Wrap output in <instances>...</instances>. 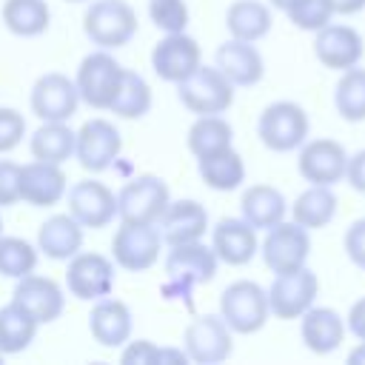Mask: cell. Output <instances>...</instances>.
<instances>
[{
    "instance_id": "6da1fadb",
    "label": "cell",
    "mask_w": 365,
    "mask_h": 365,
    "mask_svg": "<svg viewBox=\"0 0 365 365\" xmlns=\"http://www.w3.org/2000/svg\"><path fill=\"white\" fill-rule=\"evenodd\" d=\"M165 268V282H163V297L165 299H177V297H188V291L194 285H205L217 277L220 259L214 254L211 245H205L202 240L197 242H180V245H168V254L163 259Z\"/></svg>"
},
{
    "instance_id": "7a4b0ae2",
    "label": "cell",
    "mask_w": 365,
    "mask_h": 365,
    "mask_svg": "<svg viewBox=\"0 0 365 365\" xmlns=\"http://www.w3.org/2000/svg\"><path fill=\"white\" fill-rule=\"evenodd\" d=\"M311 134L308 111L294 100H274L257 117V137L274 154L297 151Z\"/></svg>"
},
{
    "instance_id": "3957f363",
    "label": "cell",
    "mask_w": 365,
    "mask_h": 365,
    "mask_svg": "<svg viewBox=\"0 0 365 365\" xmlns=\"http://www.w3.org/2000/svg\"><path fill=\"white\" fill-rule=\"evenodd\" d=\"M137 11L128 0H88L83 14V31L97 48H123L137 34Z\"/></svg>"
},
{
    "instance_id": "277c9868",
    "label": "cell",
    "mask_w": 365,
    "mask_h": 365,
    "mask_svg": "<svg viewBox=\"0 0 365 365\" xmlns=\"http://www.w3.org/2000/svg\"><path fill=\"white\" fill-rule=\"evenodd\" d=\"M220 317L228 322L234 334H257L265 328L271 308H268V291L254 279H234L220 294Z\"/></svg>"
},
{
    "instance_id": "5b68a950",
    "label": "cell",
    "mask_w": 365,
    "mask_h": 365,
    "mask_svg": "<svg viewBox=\"0 0 365 365\" xmlns=\"http://www.w3.org/2000/svg\"><path fill=\"white\" fill-rule=\"evenodd\" d=\"M177 97L191 114H225L234 106V83L217 66H197L177 83Z\"/></svg>"
},
{
    "instance_id": "8992f818",
    "label": "cell",
    "mask_w": 365,
    "mask_h": 365,
    "mask_svg": "<svg viewBox=\"0 0 365 365\" xmlns=\"http://www.w3.org/2000/svg\"><path fill=\"white\" fill-rule=\"evenodd\" d=\"M123 77V66L117 63V57L108 48H94L88 51L74 74V86L80 91V103H86L94 111H108L117 86Z\"/></svg>"
},
{
    "instance_id": "52a82bcc",
    "label": "cell",
    "mask_w": 365,
    "mask_h": 365,
    "mask_svg": "<svg viewBox=\"0 0 365 365\" xmlns=\"http://www.w3.org/2000/svg\"><path fill=\"white\" fill-rule=\"evenodd\" d=\"M163 234L154 222H120L111 237V259L123 271H148L157 265L163 251Z\"/></svg>"
},
{
    "instance_id": "ba28073f",
    "label": "cell",
    "mask_w": 365,
    "mask_h": 365,
    "mask_svg": "<svg viewBox=\"0 0 365 365\" xmlns=\"http://www.w3.org/2000/svg\"><path fill=\"white\" fill-rule=\"evenodd\" d=\"M171 202L168 182L157 174H137L117 191V220L120 222H160L165 205Z\"/></svg>"
},
{
    "instance_id": "9c48e42d",
    "label": "cell",
    "mask_w": 365,
    "mask_h": 365,
    "mask_svg": "<svg viewBox=\"0 0 365 365\" xmlns=\"http://www.w3.org/2000/svg\"><path fill=\"white\" fill-rule=\"evenodd\" d=\"M66 291L74 299L83 302H97L114 291L117 282V265L111 257L97 254V251H77L74 257L66 259Z\"/></svg>"
},
{
    "instance_id": "30bf717a",
    "label": "cell",
    "mask_w": 365,
    "mask_h": 365,
    "mask_svg": "<svg viewBox=\"0 0 365 365\" xmlns=\"http://www.w3.org/2000/svg\"><path fill=\"white\" fill-rule=\"evenodd\" d=\"M182 351H185L188 362H197V365L225 362L234 351V331L220 317V311L200 314L182 331Z\"/></svg>"
},
{
    "instance_id": "8fae6325",
    "label": "cell",
    "mask_w": 365,
    "mask_h": 365,
    "mask_svg": "<svg viewBox=\"0 0 365 365\" xmlns=\"http://www.w3.org/2000/svg\"><path fill=\"white\" fill-rule=\"evenodd\" d=\"M262 262L271 274H285V271H297L302 265H308V254H311V231L302 228L294 220H282L277 225H271L262 237L259 245Z\"/></svg>"
},
{
    "instance_id": "7c38bea8",
    "label": "cell",
    "mask_w": 365,
    "mask_h": 365,
    "mask_svg": "<svg viewBox=\"0 0 365 365\" xmlns=\"http://www.w3.org/2000/svg\"><path fill=\"white\" fill-rule=\"evenodd\" d=\"M265 291H268L271 317H277V319H299L319 297V277L308 265H302L297 271L274 274V282Z\"/></svg>"
},
{
    "instance_id": "4fadbf2b",
    "label": "cell",
    "mask_w": 365,
    "mask_h": 365,
    "mask_svg": "<svg viewBox=\"0 0 365 365\" xmlns=\"http://www.w3.org/2000/svg\"><path fill=\"white\" fill-rule=\"evenodd\" d=\"M29 106L40 123H68L77 114L80 91L68 74L46 71L34 80L31 94H29Z\"/></svg>"
},
{
    "instance_id": "5bb4252c",
    "label": "cell",
    "mask_w": 365,
    "mask_h": 365,
    "mask_svg": "<svg viewBox=\"0 0 365 365\" xmlns=\"http://www.w3.org/2000/svg\"><path fill=\"white\" fill-rule=\"evenodd\" d=\"M348 151L331 137L305 140L297 148V171L308 185H336L345 180Z\"/></svg>"
},
{
    "instance_id": "9a60e30c",
    "label": "cell",
    "mask_w": 365,
    "mask_h": 365,
    "mask_svg": "<svg viewBox=\"0 0 365 365\" xmlns=\"http://www.w3.org/2000/svg\"><path fill=\"white\" fill-rule=\"evenodd\" d=\"M120 151H123V137L111 120L91 117L77 128L74 157L86 171L103 174L106 168H111V163L120 157Z\"/></svg>"
},
{
    "instance_id": "2e32d148",
    "label": "cell",
    "mask_w": 365,
    "mask_h": 365,
    "mask_svg": "<svg viewBox=\"0 0 365 365\" xmlns=\"http://www.w3.org/2000/svg\"><path fill=\"white\" fill-rule=\"evenodd\" d=\"M68 214L83 225V228H106L117 217V194L100 182V180H77L66 191Z\"/></svg>"
},
{
    "instance_id": "e0dca14e",
    "label": "cell",
    "mask_w": 365,
    "mask_h": 365,
    "mask_svg": "<svg viewBox=\"0 0 365 365\" xmlns=\"http://www.w3.org/2000/svg\"><path fill=\"white\" fill-rule=\"evenodd\" d=\"M362 54H365V40L348 23L331 20L328 26L314 31V57L331 71H345L359 66Z\"/></svg>"
},
{
    "instance_id": "ac0fdd59",
    "label": "cell",
    "mask_w": 365,
    "mask_h": 365,
    "mask_svg": "<svg viewBox=\"0 0 365 365\" xmlns=\"http://www.w3.org/2000/svg\"><path fill=\"white\" fill-rule=\"evenodd\" d=\"M200 63H202L200 43L194 37H188L185 31L165 34L151 48V68H154V74L160 80H165V83H174V86L182 77H188Z\"/></svg>"
},
{
    "instance_id": "d6986e66",
    "label": "cell",
    "mask_w": 365,
    "mask_h": 365,
    "mask_svg": "<svg viewBox=\"0 0 365 365\" xmlns=\"http://www.w3.org/2000/svg\"><path fill=\"white\" fill-rule=\"evenodd\" d=\"M11 299L26 308L40 325H48L54 319H60L63 308H66V291L57 279L51 277H43V274H26L17 279L14 291H11Z\"/></svg>"
},
{
    "instance_id": "ffe728a7",
    "label": "cell",
    "mask_w": 365,
    "mask_h": 365,
    "mask_svg": "<svg viewBox=\"0 0 365 365\" xmlns=\"http://www.w3.org/2000/svg\"><path fill=\"white\" fill-rule=\"evenodd\" d=\"M68 191V177L63 165L57 163H43L34 160L20 165V200L34 205V208H51L60 200H66Z\"/></svg>"
},
{
    "instance_id": "44dd1931",
    "label": "cell",
    "mask_w": 365,
    "mask_h": 365,
    "mask_svg": "<svg viewBox=\"0 0 365 365\" xmlns=\"http://www.w3.org/2000/svg\"><path fill=\"white\" fill-rule=\"evenodd\" d=\"M211 248H214L217 259L231 268L248 265L259 251L257 228L251 222H245L242 217H222L211 228Z\"/></svg>"
},
{
    "instance_id": "7402d4cb",
    "label": "cell",
    "mask_w": 365,
    "mask_h": 365,
    "mask_svg": "<svg viewBox=\"0 0 365 365\" xmlns=\"http://www.w3.org/2000/svg\"><path fill=\"white\" fill-rule=\"evenodd\" d=\"M214 66L234 83V88H251L265 74V60H262L259 48L254 43L237 40V37H228L225 43L217 46Z\"/></svg>"
},
{
    "instance_id": "603a6c76",
    "label": "cell",
    "mask_w": 365,
    "mask_h": 365,
    "mask_svg": "<svg viewBox=\"0 0 365 365\" xmlns=\"http://www.w3.org/2000/svg\"><path fill=\"white\" fill-rule=\"evenodd\" d=\"M131 328H134V317L123 299H114L108 294V297L91 302L88 331L100 348H123L131 339Z\"/></svg>"
},
{
    "instance_id": "cb8c5ba5",
    "label": "cell",
    "mask_w": 365,
    "mask_h": 365,
    "mask_svg": "<svg viewBox=\"0 0 365 365\" xmlns=\"http://www.w3.org/2000/svg\"><path fill=\"white\" fill-rule=\"evenodd\" d=\"M157 225H160L165 245L197 242L211 231L208 228V211L200 200H171Z\"/></svg>"
},
{
    "instance_id": "d4e9b609",
    "label": "cell",
    "mask_w": 365,
    "mask_h": 365,
    "mask_svg": "<svg viewBox=\"0 0 365 365\" xmlns=\"http://www.w3.org/2000/svg\"><path fill=\"white\" fill-rule=\"evenodd\" d=\"M345 317H339L334 308H325V305H311L302 317H299V336H302V345L317 354V356H325V354H334L342 342H345Z\"/></svg>"
},
{
    "instance_id": "484cf974",
    "label": "cell",
    "mask_w": 365,
    "mask_h": 365,
    "mask_svg": "<svg viewBox=\"0 0 365 365\" xmlns=\"http://www.w3.org/2000/svg\"><path fill=\"white\" fill-rule=\"evenodd\" d=\"M240 211H242V220L251 222L257 231H268L271 225L282 222L285 214H288V200L285 194L277 188V185H268V182H257V185H248L240 197Z\"/></svg>"
},
{
    "instance_id": "4316f807",
    "label": "cell",
    "mask_w": 365,
    "mask_h": 365,
    "mask_svg": "<svg viewBox=\"0 0 365 365\" xmlns=\"http://www.w3.org/2000/svg\"><path fill=\"white\" fill-rule=\"evenodd\" d=\"M83 248V225L71 214H51L37 228V251L48 259H68Z\"/></svg>"
},
{
    "instance_id": "83f0119b",
    "label": "cell",
    "mask_w": 365,
    "mask_h": 365,
    "mask_svg": "<svg viewBox=\"0 0 365 365\" xmlns=\"http://www.w3.org/2000/svg\"><path fill=\"white\" fill-rule=\"evenodd\" d=\"M288 208H291L294 222H299L308 231H317V228H325L334 222L339 197H336L334 185H308L305 191L297 194V200Z\"/></svg>"
},
{
    "instance_id": "f1b7e54d",
    "label": "cell",
    "mask_w": 365,
    "mask_h": 365,
    "mask_svg": "<svg viewBox=\"0 0 365 365\" xmlns=\"http://www.w3.org/2000/svg\"><path fill=\"white\" fill-rule=\"evenodd\" d=\"M271 26H274V14H271V6L262 0H234L225 9L228 37L259 43L271 31Z\"/></svg>"
},
{
    "instance_id": "f546056e",
    "label": "cell",
    "mask_w": 365,
    "mask_h": 365,
    "mask_svg": "<svg viewBox=\"0 0 365 365\" xmlns=\"http://www.w3.org/2000/svg\"><path fill=\"white\" fill-rule=\"evenodd\" d=\"M197 171H200V180L211 191H237L245 182V160L240 151H234V145H228L217 154L200 157Z\"/></svg>"
},
{
    "instance_id": "4dcf8cb0",
    "label": "cell",
    "mask_w": 365,
    "mask_h": 365,
    "mask_svg": "<svg viewBox=\"0 0 365 365\" xmlns=\"http://www.w3.org/2000/svg\"><path fill=\"white\" fill-rule=\"evenodd\" d=\"M0 20L14 37L29 40V37L46 34L51 23V9L46 0H3Z\"/></svg>"
},
{
    "instance_id": "1f68e13d",
    "label": "cell",
    "mask_w": 365,
    "mask_h": 365,
    "mask_svg": "<svg viewBox=\"0 0 365 365\" xmlns=\"http://www.w3.org/2000/svg\"><path fill=\"white\" fill-rule=\"evenodd\" d=\"M37 328H40V322L26 308H20L14 299H9L0 308V354L3 356L23 354L34 342Z\"/></svg>"
},
{
    "instance_id": "d6a6232c",
    "label": "cell",
    "mask_w": 365,
    "mask_h": 365,
    "mask_svg": "<svg viewBox=\"0 0 365 365\" xmlns=\"http://www.w3.org/2000/svg\"><path fill=\"white\" fill-rule=\"evenodd\" d=\"M74 143L77 131H71L68 123H40V128L29 137V151L34 160L63 165L74 157Z\"/></svg>"
},
{
    "instance_id": "836d02e7",
    "label": "cell",
    "mask_w": 365,
    "mask_h": 365,
    "mask_svg": "<svg viewBox=\"0 0 365 365\" xmlns=\"http://www.w3.org/2000/svg\"><path fill=\"white\" fill-rule=\"evenodd\" d=\"M188 151L200 160L208 154H217L234 143V128L222 114H200L188 128Z\"/></svg>"
},
{
    "instance_id": "e575fe53",
    "label": "cell",
    "mask_w": 365,
    "mask_h": 365,
    "mask_svg": "<svg viewBox=\"0 0 365 365\" xmlns=\"http://www.w3.org/2000/svg\"><path fill=\"white\" fill-rule=\"evenodd\" d=\"M151 100L154 97H151V86L145 83V77L131 68H123V77H120V86H117V94L108 111L123 120H140L151 111Z\"/></svg>"
},
{
    "instance_id": "d590c367",
    "label": "cell",
    "mask_w": 365,
    "mask_h": 365,
    "mask_svg": "<svg viewBox=\"0 0 365 365\" xmlns=\"http://www.w3.org/2000/svg\"><path fill=\"white\" fill-rule=\"evenodd\" d=\"M334 108L345 123L365 120V68L354 66L339 71V80L334 88Z\"/></svg>"
},
{
    "instance_id": "8d00e7d4",
    "label": "cell",
    "mask_w": 365,
    "mask_h": 365,
    "mask_svg": "<svg viewBox=\"0 0 365 365\" xmlns=\"http://www.w3.org/2000/svg\"><path fill=\"white\" fill-rule=\"evenodd\" d=\"M37 245L23 240V237H11V234H0V277L9 279H20L26 274H31L37 268Z\"/></svg>"
},
{
    "instance_id": "74e56055",
    "label": "cell",
    "mask_w": 365,
    "mask_h": 365,
    "mask_svg": "<svg viewBox=\"0 0 365 365\" xmlns=\"http://www.w3.org/2000/svg\"><path fill=\"white\" fill-rule=\"evenodd\" d=\"M123 365H174L188 362L182 348H160L151 339H128L120 351Z\"/></svg>"
},
{
    "instance_id": "f35d334b",
    "label": "cell",
    "mask_w": 365,
    "mask_h": 365,
    "mask_svg": "<svg viewBox=\"0 0 365 365\" xmlns=\"http://www.w3.org/2000/svg\"><path fill=\"white\" fill-rule=\"evenodd\" d=\"M285 14L299 31H319L334 20V6L331 0H297Z\"/></svg>"
},
{
    "instance_id": "ab89813d",
    "label": "cell",
    "mask_w": 365,
    "mask_h": 365,
    "mask_svg": "<svg viewBox=\"0 0 365 365\" xmlns=\"http://www.w3.org/2000/svg\"><path fill=\"white\" fill-rule=\"evenodd\" d=\"M148 17L163 34L185 31V26H188V3L185 0H148Z\"/></svg>"
},
{
    "instance_id": "60d3db41",
    "label": "cell",
    "mask_w": 365,
    "mask_h": 365,
    "mask_svg": "<svg viewBox=\"0 0 365 365\" xmlns=\"http://www.w3.org/2000/svg\"><path fill=\"white\" fill-rule=\"evenodd\" d=\"M26 137V117L17 108L0 106V154L14 151Z\"/></svg>"
},
{
    "instance_id": "b9f144b4",
    "label": "cell",
    "mask_w": 365,
    "mask_h": 365,
    "mask_svg": "<svg viewBox=\"0 0 365 365\" xmlns=\"http://www.w3.org/2000/svg\"><path fill=\"white\" fill-rule=\"evenodd\" d=\"M342 248H345V257H348L359 271H365V217L354 220V222L345 228Z\"/></svg>"
},
{
    "instance_id": "7bdbcfd3",
    "label": "cell",
    "mask_w": 365,
    "mask_h": 365,
    "mask_svg": "<svg viewBox=\"0 0 365 365\" xmlns=\"http://www.w3.org/2000/svg\"><path fill=\"white\" fill-rule=\"evenodd\" d=\"M20 202V165L0 160V208Z\"/></svg>"
},
{
    "instance_id": "ee69618b",
    "label": "cell",
    "mask_w": 365,
    "mask_h": 365,
    "mask_svg": "<svg viewBox=\"0 0 365 365\" xmlns=\"http://www.w3.org/2000/svg\"><path fill=\"white\" fill-rule=\"evenodd\" d=\"M345 182L365 194V148H359L356 154H348V168H345Z\"/></svg>"
},
{
    "instance_id": "f6af8a7d",
    "label": "cell",
    "mask_w": 365,
    "mask_h": 365,
    "mask_svg": "<svg viewBox=\"0 0 365 365\" xmlns=\"http://www.w3.org/2000/svg\"><path fill=\"white\" fill-rule=\"evenodd\" d=\"M345 328H348V334H354V339H365V297L351 302V308L345 314Z\"/></svg>"
},
{
    "instance_id": "bcb514c9",
    "label": "cell",
    "mask_w": 365,
    "mask_h": 365,
    "mask_svg": "<svg viewBox=\"0 0 365 365\" xmlns=\"http://www.w3.org/2000/svg\"><path fill=\"white\" fill-rule=\"evenodd\" d=\"M331 6H334V14L348 17V14H359L365 9V0H331Z\"/></svg>"
},
{
    "instance_id": "7dc6e473",
    "label": "cell",
    "mask_w": 365,
    "mask_h": 365,
    "mask_svg": "<svg viewBox=\"0 0 365 365\" xmlns=\"http://www.w3.org/2000/svg\"><path fill=\"white\" fill-rule=\"evenodd\" d=\"M348 362H351V365H365V339H359V345H356V348H351Z\"/></svg>"
},
{
    "instance_id": "c3c4849f",
    "label": "cell",
    "mask_w": 365,
    "mask_h": 365,
    "mask_svg": "<svg viewBox=\"0 0 365 365\" xmlns=\"http://www.w3.org/2000/svg\"><path fill=\"white\" fill-rule=\"evenodd\" d=\"M294 3H297V0H268V6H271V9H279V11H288Z\"/></svg>"
},
{
    "instance_id": "681fc988",
    "label": "cell",
    "mask_w": 365,
    "mask_h": 365,
    "mask_svg": "<svg viewBox=\"0 0 365 365\" xmlns=\"http://www.w3.org/2000/svg\"><path fill=\"white\" fill-rule=\"evenodd\" d=\"M66 3H88V0H66Z\"/></svg>"
},
{
    "instance_id": "f907efd6",
    "label": "cell",
    "mask_w": 365,
    "mask_h": 365,
    "mask_svg": "<svg viewBox=\"0 0 365 365\" xmlns=\"http://www.w3.org/2000/svg\"><path fill=\"white\" fill-rule=\"evenodd\" d=\"M0 234H3V217H0Z\"/></svg>"
},
{
    "instance_id": "816d5d0a",
    "label": "cell",
    "mask_w": 365,
    "mask_h": 365,
    "mask_svg": "<svg viewBox=\"0 0 365 365\" xmlns=\"http://www.w3.org/2000/svg\"><path fill=\"white\" fill-rule=\"evenodd\" d=\"M0 362H3V354H0Z\"/></svg>"
}]
</instances>
